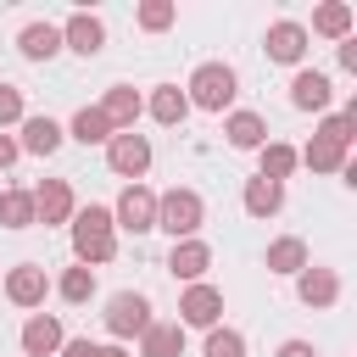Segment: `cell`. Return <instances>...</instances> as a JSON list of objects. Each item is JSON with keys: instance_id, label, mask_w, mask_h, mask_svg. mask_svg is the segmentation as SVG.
Segmentation results:
<instances>
[{"instance_id": "ac0fdd59", "label": "cell", "mask_w": 357, "mask_h": 357, "mask_svg": "<svg viewBox=\"0 0 357 357\" xmlns=\"http://www.w3.org/2000/svg\"><path fill=\"white\" fill-rule=\"evenodd\" d=\"M351 28H357V11L346 6V0H324L318 11H312V33L318 39H351ZM307 33V39H312Z\"/></svg>"}, {"instance_id": "d6a6232c", "label": "cell", "mask_w": 357, "mask_h": 357, "mask_svg": "<svg viewBox=\"0 0 357 357\" xmlns=\"http://www.w3.org/2000/svg\"><path fill=\"white\" fill-rule=\"evenodd\" d=\"M273 357H318V351H312V340H279Z\"/></svg>"}, {"instance_id": "603a6c76", "label": "cell", "mask_w": 357, "mask_h": 357, "mask_svg": "<svg viewBox=\"0 0 357 357\" xmlns=\"http://www.w3.org/2000/svg\"><path fill=\"white\" fill-rule=\"evenodd\" d=\"M139 357H184V329L151 318V329L139 335Z\"/></svg>"}, {"instance_id": "d590c367", "label": "cell", "mask_w": 357, "mask_h": 357, "mask_svg": "<svg viewBox=\"0 0 357 357\" xmlns=\"http://www.w3.org/2000/svg\"><path fill=\"white\" fill-rule=\"evenodd\" d=\"M61 357H95L89 340H61Z\"/></svg>"}, {"instance_id": "83f0119b", "label": "cell", "mask_w": 357, "mask_h": 357, "mask_svg": "<svg viewBox=\"0 0 357 357\" xmlns=\"http://www.w3.org/2000/svg\"><path fill=\"white\" fill-rule=\"evenodd\" d=\"M33 223V190H6L0 195V229H28Z\"/></svg>"}, {"instance_id": "1f68e13d", "label": "cell", "mask_w": 357, "mask_h": 357, "mask_svg": "<svg viewBox=\"0 0 357 357\" xmlns=\"http://www.w3.org/2000/svg\"><path fill=\"white\" fill-rule=\"evenodd\" d=\"M28 112H22V89L17 84H0V134L11 128V123H22Z\"/></svg>"}, {"instance_id": "30bf717a", "label": "cell", "mask_w": 357, "mask_h": 357, "mask_svg": "<svg viewBox=\"0 0 357 357\" xmlns=\"http://www.w3.org/2000/svg\"><path fill=\"white\" fill-rule=\"evenodd\" d=\"M329 100H335V84H329V73H318V67H301V73L290 78V106H296V112H329Z\"/></svg>"}, {"instance_id": "52a82bcc", "label": "cell", "mask_w": 357, "mask_h": 357, "mask_svg": "<svg viewBox=\"0 0 357 357\" xmlns=\"http://www.w3.org/2000/svg\"><path fill=\"white\" fill-rule=\"evenodd\" d=\"M218 318H223V290L218 284L201 279L178 296V329H218Z\"/></svg>"}, {"instance_id": "9a60e30c", "label": "cell", "mask_w": 357, "mask_h": 357, "mask_svg": "<svg viewBox=\"0 0 357 357\" xmlns=\"http://www.w3.org/2000/svg\"><path fill=\"white\" fill-rule=\"evenodd\" d=\"M61 123L56 117H22V134H17V151H28V156H56L61 151Z\"/></svg>"}, {"instance_id": "d6986e66", "label": "cell", "mask_w": 357, "mask_h": 357, "mask_svg": "<svg viewBox=\"0 0 357 357\" xmlns=\"http://www.w3.org/2000/svg\"><path fill=\"white\" fill-rule=\"evenodd\" d=\"M145 112H151L162 128H178V123L190 117V100H184V89H178V84H156V89H151V100H145Z\"/></svg>"}, {"instance_id": "f1b7e54d", "label": "cell", "mask_w": 357, "mask_h": 357, "mask_svg": "<svg viewBox=\"0 0 357 357\" xmlns=\"http://www.w3.org/2000/svg\"><path fill=\"white\" fill-rule=\"evenodd\" d=\"M56 296H61V301H73V307H78V301H89V296H95V268H84V262H78V268H67V273L56 279Z\"/></svg>"}, {"instance_id": "836d02e7", "label": "cell", "mask_w": 357, "mask_h": 357, "mask_svg": "<svg viewBox=\"0 0 357 357\" xmlns=\"http://www.w3.org/2000/svg\"><path fill=\"white\" fill-rule=\"evenodd\" d=\"M17 156H22V151H17V139H11V134H0V173H6Z\"/></svg>"}, {"instance_id": "ba28073f", "label": "cell", "mask_w": 357, "mask_h": 357, "mask_svg": "<svg viewBox=\"0 0 357 357\" xmlns=\"http://www.w3.org/2000/svg\"><path fill=\"white\" fill-rule=\"evenodd\" d=\"M78 201H73V184L67 178H45L33 190V223H73Z\"/></svg>"}, {"instance_id": "5bb4252c", "label": "cell", "mask_w": 357, "mask_h": 357, "mask_svg": "<svg viewBox=\"0 0 357 357\" xmlns=\"http://www.w3.org/2000/svg\"><path fill=\"white\" fill-rule=\"evenodd\" d=\"M61 45L78 50V56H100V45H106V22L89 17V11H73V17L61 22Z\"/></svg>"}, {"instance_id": "cb8c5ba5", "label": "cell", "mask_w": 357, "mask_h": 357, "mask_svg": "<svg viewBox=\"0 0 357 357\" xmlns=\"http://www.w3.org/2000/svg\"><path fill=\"white\" fill-rule=\"evenodd\" d=\"M257 167H262L257 178H273V184H284V178H290L301 162H296V145H284V139H268V145L257 151Z\"/></svg>"}, {"instance_id": "e575fe53", "label": "cell", "mask_w": 357, "mask_h": 357, "mask_svg": "<svg viewBox=\"0 0 357 357\" xmlns=\"http://www.w3.org/2000/svg\"><path fill=\"white\" fill-rule=\"evenodd\" d=\"M340 67L357 73V39H340Z\"/></svg>"}, {"instance_id": "9c48e42d", "label": "cell", "mask_w": 357, "mask_h": 357, "mask_svg": "<svg viewBox=\"0 0 357 357\" xmlns=\"http://www.w3.org/2000/svg\"><path fill=\"white\" fill-rule=\"evenodd\" d=\"M6 296H11V307H45L50 273H45L39 262H17V268L6 273Z\"/></svg>"}, {"instance_id": "7a4b0ae2", "label": "cell", "mask_w": 357, "mask_h": 357, "mask_svg": "<svg viewBox=\"0 0 357 357\" xmlns=\"http://www.w3.org/2000/svg\"><path fill=\"white\" fill-rule=\"evenodd\" d=\"M234 95H240V78H234L229 61H201V67L190 73V84H184V100L201 106V112H223Z\"/></svg>"}, {"instance_id": "44dd1931", "label": "cell", "mask_w": 357, "mask_h": 357, "mask_svg": "<svg viewBox=\"0 0 357 357\" xmlns=\"http://www.w3.org/2000/svg\"><path fill=\"white\" fill-rule=\"evenodd\" d=\"M17 50H22L28 61H50V56L61 50V28H56V22H28V28L17 33Z\"/></svg>"}, {"instance_id": "8d00e7d4", "label": "cell", "mask_w": 357, "mask_h": 357, "mask_svg": "<svg viewBox=\"0 0 357 357\" xmlns=\"http://www.w3.org/2000/svg\"><path fill=\"white\" fill-rule=\"evenodd\" d=\"M95 357H128L123 346H95Z\"/></svg>"}, {"instance_id": "8fae6325", "label": "cell", "mask_w": 357, "mask_h": 357, "mask_svg": "<svg viewBox=\"0 0 357 357\" xmlns=\"http://www.w3.org/2000/svg\"><path fill=\"white\" fill-rule=\"evenodd\" d=\"M206 268H212V245H206V240H173V251H167V273H173V279L201 284Z\"/></svg>"}, {"instance_id": "e0dca14e", "label": "cell", "mask_w": 357, "mask_h": 357, "mask_svg": "<svg viewBox=\"0 0 357 357\" xmlns=\"http://www.w3.org/2000/svg\"><path fill=\"white\" fill-rule=\"evenodd\" d=\"M100 112H106V123L123 134V128H134V123H139L145 100H139V89H134V84H112V89H106V100H100Z\"/></svg>"}, {"instance_id": "5b68a950", "label": "cell", "mask_w": 357, "mask_h": 357, "mask_svg": "<svg viewBox=\"0 0 357 357\" xmlns=\"http://www.w3.org/2000/svg\"><path fill=\"white\" fill-rule=\"evenodd\" d=\"M151 329V301L139 296V290H117L112 301H106V335L112 340H134V335H145Z\"/></svg>"}, {"instance_id": "7402d4cb", "label": "cell", "mask_w": 357, "mask_h": 357, "mask_svg": "<svg viewBox=\"0 0 357 357\" xmlns=\"http://www.w3.org/2000/svg\"><path fill=\"white\" fill-rule=\"evenodd\" d=\"M268 273H284V279H296L301 268H307V240H296V234H279L273 245H268Z\"/></svg>"}, {"instance_id": "3957f363", "label": "cell", "mask_w": 357, "mask_h": 357, "mask_svg": "<svg viewBox=\"0 0 357 357\" xmlns=\"http://www.w3.org/2000/svg\"><path fill=\"white\" fill-rule=\"evenodd\" d=\"M206 223V201L195 195V190H167V195H156V229H167L173 240H195V229Z\"/></svg>"}, {"instance_id": "484cf974", "label": "cell", "mask_w": 357, "mask_h": 357, "mask_svg": "<svg viewBox=\"0 0 357 357\" xmlns=\"http://www.w3.org/2000/svg\"><path fill=\"white\" fill-rule=\"evenodd\" d=\"M296 162H307L312 173H340L351 156H346V145H335V139H324V134H312V145L307 151H296Z\"/></svg>"}, {"instance_id": "d4e9b609", "label": "cell", "mask_w": 357, "mask_h": 357, "mask_svg": "<svg viewBox=\"0 0 357 357\" xmlns=\"http://www.w3.org/2000/svg\"><path fill=\"white\" fill-rule=\"evenodd\" d=\"M240 206H245L251 218H273V212L284 206V184H273V178H245Z\"/></svg>"}, {"instance_id": "6da1fadb", "label": "cell", "mask_w": 357, "mask_h": 357, "mask_svg": "<svg viewBox=\"0 0 357 357\" xmlns=\"http://www.w3.org/2000/svg\"><path fill=\"white\" fill-rule=\"evenodd\" d=\"M73 257H78L84 268L117 257V223H112V206H78V212H73Z\"/></svg>"}, {"instance_id": "4316f807", "label": "cell", "mask_w": 357, "mask_h": 357, "mask_svg": "<svg viewBox=\"0 0 357 357\" xmlns=\"http://www.w3.org/2000/svg\"><path fill=\"white\" fill-rule=\"evenodd\" d=\"M67 134H73L78 145H106V139H112L117 128L106 123V112H100V106H84V112L73 117V128H67Z\"/></svg>"}, {"instance_id": "2e32d148", "label": "cell", "mask_w": 357, "mask_h": 357, "mask_svg": "<svg viewBox=\"0 0 357 357\" xmlns=\"http://www.w3.org/2000/svg\"><path fill=\"white\" fill-rule=\"evenodd\" d=\"M262 45H268V61H284V67H296V61L307 56V28H301V22H273Z\"/></svg>"}, {"instance_id": "7c38bea8", "label": "cell", "mask_w": 357, "mask_h": 357, "mask_svg": "<svg viewBox=\"0 0 357 357\" xmlns=\"http://www.w3.org/2000/svg\"><path fill=\"white\" fill-rule=\"evenodd\" d=\"M61 340H67V329H61L56 312H33V318L22 324V357H56Z\"/></svg>"}, {"instance_id": "4dcf8cb0", "label": "cell", "mask_w": 357, "mask_h": 357, "mask_svg": "<svg viewBox=\"0 0 357 357\" xmlns=\"http://www.w3.org/2000/svg\"><path fill=\"white\" fill-rule=\"evenodd\" d=\"M173 17H178V6H173V0H145V6H139V28H145V33L173 28Z\"/></svg>"}, {"instance_id": "ffe728a7", "label": "cell", "mask_w": 357, "mask_h": 357, "mask_svg": "<svg viewBox=\"0 0 357 357\" xmlns=\"http://www.w3.org/2000/svg\"><path fill=\"white\" fill-rule=\"evenodd\" d=\"M223 139H229L234 151H262V145H268V123H262L257 112H229Z\"/></svg>"}, {"instance_id": "4fadbf2b", "label": "cell", "mask_w": 357, "mask_h": 357, "mask_svg": "<svg viewBox=\"0 0 357 357\" xmlns=\"http://www.w3.org/2000/svg\"><path fill=\"white\" fill-rule=\"evenodd\" d=\"M296 296H301L307 307H335V301H340V273H335V268L307 262V268L296 273Z\"/></svg>"}, {"instance_id": "f546056e", "label": "cell", "mask_w": 357, "mask_h": 357, "mask_svg": "<svg viewBox=\"0 0 357 357\" xmlns=\"http://www.w3.org/2000/svg\"><path fill=\"white\" fill-rule=\"evenodd\" d=\"M206 357H245V335H240V329H229V324L206 329Z\"/></svg>"}, {"instance_id": "277c9868", "label": "cell", "mask_w": 357, "mask_h": 357, "mask_svg": "<svg viewBox=\"0 0 357 357\" xmlns=\"http://www.w3.org/2000/svg\"><path fill=\"white\" fill-rule=\"evenodd\" d=\"M106 167H112L117 178L139 184V178H145V167H151V139H145V134H134V128L112 134V139H106Z\"/></svg>"}, {"instance_id": "8992f818", "label": "cell", "mask_w": 357, "mask_h": 357, "mask_svg": "<svg viewBox=\"0 0 357 357\" xmlns=\"http://www.w3.org/2000/svg\"><path fill=\"white\" fill-rule=\"evenodd\" d=\"M112 223L128 229V234H151L156 229V190L151 184H123V195L112 206Z\"/></svg>"}]
</instances>
